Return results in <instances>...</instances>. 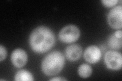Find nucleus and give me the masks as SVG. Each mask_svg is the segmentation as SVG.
Wrapping results in <instances>:
<instances>
[{
  "label": "nucleus",
  "instance_id": "8",
  "mask_svg": "<svg viewBox=\"0 0 122 81\" xmlns=\"http://www.w3.org/2000/svg\"><path fill=\"white\" fill-rule=\"evenodd\" d=\"M82 49L81 46L73 44L68 46L65 50V56L67 59L70 61H75L81 57Z\"/></svg>",
  "mask_w": 122,
  "mask_h": 81
},
{
  "label": "nucleus",
  "instance_id": "14",
  "mask_svg": "<svg viewBox=\"0 0 122 81\" xmlns=\"http://www.w3.org/2000/svg\"><path fill=\"white\" fill-rule=\"evenodd\" d=\"M49 81H67V80L65 78H61V77H58V78H52L51 79L49 80Z\"/></svg>",
  "mask_w": 122,
  "mask_h": 81
},
{
  "label": "nucleus",
  "instance_id": "15",
  "mask_svg": "<svg viewBox=\"0 0 122 81\" xmlns=\"http://www.w3.org/2000/svg\"><path fill=\"white\" fill-rule=\"evenodd\" d=\"M122 32L121 30H118L114 33V34L117 38H122Z\"/></svg>",
  "mask_w": 122,
  "mask_h": 81
},
{
  "label": "nucleus",
  "instance_id": "9",
  "mask_svg": "<svg viewBox=\"0 0 122 81\" xmlns=\"http://www.w3.org/2000/svg\"><path fill=\"white\" fill-rule=\"evenodd\" d=\"M34 80L31 73L24 69L18 71L15 76V81H32Z\"/></svg>",
  "mask_w": 122,
  "mask_h": 81
},
{
  "label": "nucleus",
  "instance_id": "7",
  "mask_svg": "<svg viewBox=\"0 0 122 81\" xmlns=\"http://www.w3.org/2000/svg\"><path fill=\"white\" fill-rule=\"evenodd\" d=\"M101 55V51L99 48L95 45H92L86 49L83 57L87 62L94 64L100 60Z\"/></svg>",
  "mask_w": 122,
  "mask_h": 81
},
{
  "label": "nucleus",
  "instance_id": "10",
  "mask_svg": "<svg viewBox=\"0 0 122 81\" xmlns=\"http://www.w3.org/2000/svg\"><path fill=\"white\" fill-rule=\"evenodd\" d=\"M78 74L82 78H88L92 74V68L90 65L83 63L78 67Z\"/></svg>",
  "mask_w": 122,
  "mask_h": 81
},
{
  "label": "nucleus",
  "instance_id": "3",
  "mask_svg": "<svg viewBox=\"0 0 122 81\" xmlns=\"http://www.w3.org/2000/svg\"><path fill=\"white\" fill-rule=\"evenodd\" d=\"M81 35L80 30L74 25H68L61 29L59 33V40L64 43H72L77 41Z\"/></svg>",
  "mask_w": 122,
  "mask_h": 81
},
{
  "label": "nucleus",
  "instance_id": "4",
  "mask_svg": "<svg viewBox=\"0 0 122 81\" xmlns=\"http://www.w3.org/2000/svg\"><path fill=\"white\" fill-rule=\"evenodd\" d=\"M104 62L106 67L110 70H120L122 66V54L115 51H108L105 54Z\"/></svg>",
  "mask_w": 122,
  "mask_h": 81
},
{
  "label": "nucleus",
  "instance_id": "11",
  "mask_svg": "<svg viewBox=\"0 0 122 81\" xmlns=\"http://www.w3.org/2000/svg\"><path fill=\"white\" fill-rule=\"evenodd\" d=\"M108 43L110 48L116 50L121 49L122 45V38L116 37L113 33L109 38Z\"/></svg>",
  "mask_w": 122,
  "mask_h": 81
},
{
  "label": "nucleus",
  "instance_id": "12",
  "mask_svg": "<svg viewBox=\"0 0 122 81\" xmlns=\"http://www.w3.org/2000/svg\"><path fill=\"white\" fill-rule=\"evenodd\" d=\"M117 2V0H102L101 1V3L103 4V5L106 7L109 8L116 6Z\"/></svg>",
  "mask_w": 122,
  "mask_h": 81
},
{
  "label": "nucleus",
  "instance_id": "2",
  "mask_svg": "<svg viewBox=\"0 0 122 81\" xmlns=\"http://www.w3.org/2000/svg\"><path fill=\"white\" fill-rule=\"evenodd\" d=\"M65 64V57L59 51H53L46 56L41 63L44 74L48 76H55L62 70Z\"/></svg>",
  "mask_w": 122,
  "mask_h": 81
},
{
  "label": "nucleus",
  "instance_id": "6",
  "mask_svg": "<svg viewBox=\"0 0 122 81\" xmlns=\"http://www.w3.org/2000/svg\"><path fill=\"white\" fill-rule=\"evenodd\" d=\"M11 60L14 66L17 68L22 67L26 64L28 55L26 52L22 49H15L11 53Z\"/></svg>",
  "mask_w": 122,
  "mask_h": 81
},
{
  "label": "nucleus",
  "instance_id": "13",
  "mask_svg": "<svg viewBox=\"0 0 122 81\" xmlns=\"http://www.w3.org/2000/svg\"><path fill=\"white\" fill-rule=\"evenodd\" d=\"M7 56V51L6 48L2 45L0 46V61L4 60Z\"/></svg>",
  "mask_w": 122,
  "mask_h": 81
},
{
  "label": "nucleus",
  "instance_id": "1",
  "mask_svg": "<svg viewBox=\"0 0 122 81\" xmlns=\"http://www.w3.org/2000/svg\"><path fill=\"white\" fill-rule=\"evenodd\" d=\"M55 42L54 33L45 26H40L34 29L29 38L30 48L37 53L47 52L55 45Z\"/></svg>",
  "mask_w": 122,
  "mask_h": 81
},
{
  "label": "nucleus",
  "instance_id": "5",
  "mask_svg": "<svg viewBox=\"0 0 122 81\" xmlns=\"http://www.w3.org/2000/svg\"><path fill=\"white\" fill-rule=\"evenodd\" d=\"M108 24L114 29H121L122 27V7L117 6L110 10L107 15Z\"/></svg>",
  "mask_w": 122,
  "mask_h": 81
}]
</instances>
